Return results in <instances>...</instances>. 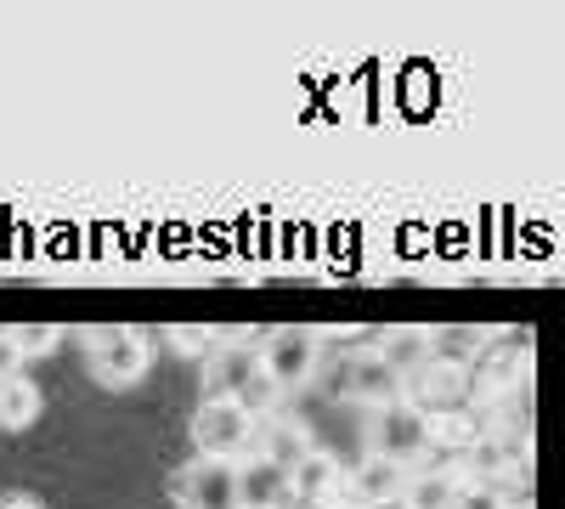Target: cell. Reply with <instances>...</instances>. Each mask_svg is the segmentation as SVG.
<instances>
[{"instance_id":"6da1fadb","label":"cell","mask_w":565,"mask_h":509,"mask_svg":"<svg viewBox=\"0 0 565 509\" xmlns=\"http://www.w3.org/2000/svg\"><path fill=\"white\" fill-rule=\"evenodd\" d=\"M85 368L103 391H136L153 368V346L130 322H103V329H85Z\"/></svg>"},{"instance_id":"7a4b0ae2","label":"cell","mask_w":565,"mask_h":509,"mask_svg":"<svg viewBox=\"0 0 565 509\" xmlns=\"http://www.w3.org/2000/svg\"><path fill=\"white\" fill-rule=\"evenodd\" d=\"M186 436H193L199 458H221V465H238V458L255 447V436H260V420H249L238 402H199V413H193V425H186Z\"/></svg>"},{"instance_id":"3957f363","label":"cell","mask_w":565,"mask_h":509,"mask_svg":"<svg viewBox=\"0 0 565 509\" xmlns=\"http://www.w3.org/2000/svg\"><path fill=\"white\" fill-rule=\"evenodd\" d=\"M424 447H430V420L402 396L391 407H373L367 420V458H391V465H407V458H418Z\"/></svg>"},{"instance_id":"277c9868","label":"cell","mask_w":565,"mask_h":509,"mask_svg":"<svg viewBox=\"0 0 565 509\" xmlns=\"http://www.w3.org/2000/svg\"><path fill=\"white\" fill-rule=\"evenodd\" d=\"M322 362V340L311 329H277L266 346H260V374L271 380V391H300Z\"/></svg>"},{"instance_id":"5b68a950","label":"cell","mask_w":565,"mask_h":509,"mask_svg":"<svg viewBox=\"0 0 565 509\" xmlns=\"http://www.w3.org/2000/svg\"><path fill=\"white\" fill-rule=\"evenodd\" d=\"M170 487L181 509H238V465H221V458H193Z\"/></svg>"},{"instance_id":"8992f818","label":"cell","mask_w":565,"mask_h":509,"mask_svg":"<svg viewBox=\"0 0 565 509\" xmlns=\"http://www.w3.org/2000/svg\"><path fill=\"white\" fill-rule=\"evenodd\" d=\"M260 380V351L255 346H215L204 357V402H238Z\"/></svg>"},{"instance_id":"52a82bcc","label":"cell","mask_w":565,"mask_h":509,"mask_svg":"<svg viewBox=\"0 0 565 509\" xmlns=\"http://www.w3.org/2000/svg\"><path fill=\"white\" fill-rule=\"evenodd\" d=\"M373 357H380L391 374L407 385L418 368L436 362V329H424V322H396V329L380 335V346H373Z\"/></svg>"},{"instance_id":"ba28073f","label":"cell","mask_w":565,"mask_h":509,"mask_svg":"<svg viewBox=\"0 0 565 509\" xmlns=\"http://www.w3.org/2000/svg\"><path fill=\"white\" fill-rule=\"evenodd\" d=\"M340 492H345V470H340L334 453L306 447L295 465H289V498L295 503H334Z\"/></svg>"},{"instance_id":"9c48e42d","label":"cell","mask_w":565,"mask_h":509,"mask_svg":"<svg viewBox=\"0 0 565 509\" xmlns=\"http://www.w3.org/2000/svg\"><path fill=\"white\" fill-rule=\"evenodd\" d=\"M469 374H476V385L487 391V396H509V391H526V380H532V351L526 346H509V351H498V346H487L476 362H469Z\"/></svg>"},{"instance_id":"30bf717a","label":"cell","mask_w":565,"mask_h":509,"mask_svg":"<svg viewBox=\"0 0 565 509\" xmlns=\"http://www.w3.org/2000/svg\"><path fill=\"white\" fill-rule=\"evenodd\" d=\"M345 396L351 402H362V407H391V402H402L407 396V385L391 374V368L373 357V351H362V357H351L345 362Z\"/></svg>"},{"instance_id":"8fae6325","label":"cell","mask_w":565,"mask_h":509,"mask_svg":"<svg viewBox=\"0 0 565 509\" xmlns=\"http://www.w3.org/2000/svg\"><path fill=\"white\" fill-rule=\"evenodd\" d=\"M238 509H295L289 470L271 465V458H249V465H238Z\"/></svg>"},{"instance_id":"7c38bea8","label":"cell","mask_w":565,"mask_h":509,"mask_svg":"<svg viewBox=\"0 0 565 509\" xmlns=\"http://www.w3.org/2000/svg\"><path fill=\"white\" fill-rule=\"evenodd\" d=\"M345 487H351V498L362 509H391L402 498V487H407V465H391V458H362Z\"/></svg>"},{"instance_id":"4fadbf2b","label":"cell","mask_w":565,"mask_h":509,"mask_svg":"<svg viewBox=\"0 0 565 509\" xmlns=\"http://www.w3.org/2000/svg\"><path fill=\"white\" fill-rule=\"evenodd\" d=\"M396 503L402 509H458L463 503V481L452 470H418V476H407Z\"/></svg>"},{"instance_id":"5bb4252c","label":"cell","mask_w":565,"mask_h":509,"mask_svg":"<svg viewBox=\"0 0 565 509\" xmlns=\"http://www.w3.org/2000/svg\"><path fill=\"white\" fill-rule=\"evenodd\" d=\"M40 420V385L29 374L0 380V436H18Z\"/></svg>"},{"instance_id":"9a60e30c","label":"cell","mask_w":565,"mask_h":509,"mask_svg":"<svg viewBox=\"0 0 565 509\" xmlns=\"http://www.w3.org/2000/svg\"><path fill=\"white\" fill-rule=\"evenodd\" d=\"M487 436V425L476 420V413H463V407H447V413H430V442H458L463 453L476 447Z\"/></svg>"},{"instance_id":"2e32d148","label":"cell","mask_w":565,"mask_h":509,"mask_svg":"<svg viewBox=\"0 0 565 509\" xmlns=\"http://www.w3.org/2000/svg\"><path fill=\"white\" fill-rule=\"evenodd\" d=\"M7 335H12V346L23 351V362L40 357V351H57V340H63L57 322H18V329H7Z\"/></svg>"},{"instance_id":"e0dca14e","label":"cell","mask_w":565,"mask_h":509,"mask_svg":"<svg viewBox=\"0 0 565 509\" xmlns=\"http://www.w3.org/2000/svg\"><path fill=\"white\" fill-rule=\"evenodd\" d=\"M12 374H23V351L12 346L7 329H0V380H12Z\"/></svg>"},{"instance_id":"ac0fdd59","label":"cell","mask_w":565,"mask_h":509,"mask_svg":"<svg viewBox=\"0 0 565 509\" xmlns=\"http://www.w3.org/2000/svg\"><path fill=\"white\" fill-rule=\"evenodd\" d=\"M0 509H34V498H23V492H7V498H0Z\"/></svg>"},{"instance_id":"d6986e66","label":"cell","mask_w":565,"mask_h":509,"mask_svg":"<svg viewBox=\"0 0 565 509\" xmlns=\"http://www.w3.org/2000/svg\"><path fill=\"white\" fill-rule=\"evenodd\" d=\"M492 509H526V503H492Z\"/></svg>"}]
</instances>
